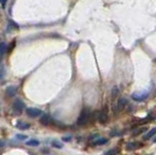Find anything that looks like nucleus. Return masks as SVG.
Listing matches in <instances>:
<instances>
[{"mask_svg":"<svg viewBox=\"0 0 156 155\" xmlns=\"http://www.w3.org/2000/svg\"><path fill=\"white\" fill-rule=\"evenodd\" d=\"M90 118V112L88 109H83L82 112L80 113L79 117H78V119H77V124L79 125V126H83V125H85L87 123V121L89 120Z\"/></svg>","mask_w":156,"mask_h":155,"instance_id":"f257e3e1","label":"nucleus"},{"mask_svg":"<svg viewBox=\"0 0 156 155\" xmlns=\"http://www.w3.org/2000/svg\"><path fill=\"white\" fill-rule=\"evenodd\" d=\"M98 118H99V122L101 124H105L108 121V110H107V107L105 106L103 109L101 110Z\"/></svg>","mask_w":156,"mask_h":155,"instance_id":"f03ea898","label":"nucleus"},{"mask_svg":"<svg viewBox=\"0 0 156 155\" xmlns=\"http://www.w3.org/2000/svg\"><path fill=\"white\" fill-rule=\"evenodd\" d=\"M26 112L29 117L35 118V117L40 116V114L42 113V111L40 109H38V108H35V107H29V108H26Z\"/></svg>","mask_w":156,"mask_h":155,"instance_id":"7ed1b4c3","label":"nucleus"},{"mask_svg":"<svg viewBox=\"0 0 156 155\" xmlns=\"http://www.w3.org/2000/svg\"><path fill=\"white\" fill-rule=\"evenodd\" d=\"M147 97H148V93H134L132 95V98L133 100H136V101H143V100H146Z\"/></svg>","mask_w":156,"mask_h":155,"instance_id":"20e7f679","label":"nucleus"},{"mask_svg":"<svg viewBox=\"0 0 156 155\" xmlns=\"http://www.w3.org/2000/svg\"><path fill=\"white\" fill-rule=\"evenodd\" d=\"M23 107H25V104L22 103L21 100H15V103L13 104V109L18 113H21L23 109Z\"/></svg>","mask_w":156,"mask_h":155,"instance_id":"39448f33","label":"nucleus"},{"mask_svg":"<svg viewBox=\"0 0 156 155\" xmlns=\"http://www.w3.org/2000/svg\"><path fill=\"white\" fill-rule=\"evenodd\" d=\"M127 100L126 99H124V98H121L120 100H118L117 103V106H116V111H121V110L124 109V107L126 106V104H127Z\"/></svg>","mask_w":156,"mask_h":155,"instance_id":"423d86ee","label":"nucleus"},{"mask_svg":"<svg viewBox=\"0 0 156 155\" xmlns=\"http://www.w3.org/2000/svg\"><path fill=\"white\" fill-rule=\"evenodd\" d=\"M17 91H18V87L16 86H10L6 89V95L8 97H13L15 96L17 93Z\"/></svg>","mask_w":156,"mask_h":155,"instance_id":"0eeeda50","label":"nucleus"},{"mask_svg":"<svg viewBox=\"0 0 156 155\" xmlns=\"http://www.w3.org/2000/svg\"><path fill=\"white\" fill-rule=\"evenodd\" d=\"M17 128L20 130H29L30 128V124L23 121H18L17 122Z\"/></svg>","mask_w":156,"mask_h":155,"instance_id":"6e6552de","label":"nucleus"},{"mask_svg":"<svg viewBox=\"0 0 156 155\" xmlns=\"http://www.w3.org/2000/svg\"><path fill=\"white\" fill-rule=\"evenodd\" d=\"M50 122H51V118H50V116L47 115V114H44V115L40 118V123H41L43 126H48V125L50 124Z\"/></svg>","mask_w":156,"mask_h":155,"instance_id":"1a4fd4ad","label":"nucleus"},{"mask_svg":"<svg viewBox=\"0 0 156 155\" xmlns=\"http://www.w3.org/2000/svg\"><path fill=\"white\" fill-rule=\"evenodd\" d=\"M140 144V143H138V142H130V143H128L127 144V148L129 150H135V149H137Z\"/></svg>","mask_w":156,"mask_h":155,"instance_id":"9d476101","label":"nucleus"},{"mask_svg":"<svg viewBox=\"0 0 156 155\" xmlns=\"http://www.w3.org/2000/svg\"><path fill=\"white\" fill-rule=\"evenodd\" d=\"M7 50V45L5 42L0 43V58H2V56L5 54V52Z\"/></svg>","mask_w":156,"mask_h":155,"instance_id":"9b49d317","label":"nucleus"},{"mask_svg":"<svg viewBox=\"0 0 156 155\" xmlns=\"http://www.w3.org/2000/svg\"><path fill=\"white\" fill-rule=\"evenodd\" d=\"M26 143L29 146H39L40 142H39L37 139H29V142H26Z\"/></svg>","mask_w":156,"mask_h":155,"instance_id":"f8f14e48","label":"nucleus"},{"mask_svg":"<svg viewBox=\"0 0 156 155\" xmlns=\"http://www.w3.org/2000/svg\"><path fill=\"white\" fill-rule=\"evenodd\" d=\"M118 153H119V148H113L105 152V155H117Z\"/></svg>","mask_w":156,"mask_h":155,"instance_id":"ddd939ff","label":"nucleus"},{"mask_svg":"<svg viewBox=\"0 0 156 155\" xmlns=\"http://www.w3.org/2000/svg\"><path fill=\"white\" fill-rule=\"evenodd\" d=\"M154 134H155V128H153V129L150 130L149 132L147 133L145 136L143 137V139H150L151 137L154 136Z\"/></svg>","mask_w":156,"mask_h":155,"instance_id":"4468645a","label":"nucleus"},{"mask_svg":"<svg viewBox=\"0 0 156 155\" xmlns=\"http://www.w3.org/2000/svg\"><path fill=\"white\" fill-rule=\"evenodd\" d=\"M107 142H108L107 139H98V141H96V142H94V144H96V146H102V144H105Z\"/></svg>","mask_w":156,"mask_h":155,"instance_id":"2eb2a0df","label":"nucleus"},{"mask_svg":"<svg viewBox=\"0 0 156 155\" xmlns=\"http://www.w3.org/2000/svg\"><path fill=\"white\" fill-rule=\"evenodd\" d=\"M118 94H119V89H118L117 87H114L112 89V98H113V99L116 98L118 96Z\"/></svg>","mask_w":156,"mask_h":155,"instance_id":"dca6fc26","label":"nucleus"},{"mask_svg":"<svg viewBox=\"0 0 156 155\" xmlns=\"http://www.w3.org/2000/svg\"><path fill=\"white\" fill-rule=\"evenodd\" d=\"M53 146L54 147H58V148H62V144H60V143H57V142H53Z\"/></svg>","mask_w":156,"mask_h":155,"instance_id":"f3484780","label":"nucleus"},{"mask_svg":"<svg viewBox=\"0 0 156 155\" xmlns=\"http://www.w3.org/2000/svg\"><path fill=\"white\" fill-rule=\"evenodd\" d=\"M17 138L20 139H26V136H22V135H17Z\"/></svg>","mask_w":156,"mask_h":155,"instance_id":"a211bd4d","label":"nucleus"},{"mask_svg":"<svg viewBox=\"0 0 156 155\" xmlns=\"http://www.w3.org/2000/svg\"><path fill=\"white\" fill-rule=\"evenodd\" d=\"M6 2H7V0H0V3L3 6V8L5 7V5H6Z\"/></svg>","mask_w":156,"mask_h":155,"instance_id":"6ab92c4d","label":"nucleus"},{"mask_svg":"<svg viewBox=\"0 0 156 155\" xmlns=\"http://www.w3.org/2000/svg\"><path fill=\"white\" fill-rule=\"evenodd\" d=\"M63 141H64V142H68V141H70V139H71V137H67V138H63Z\"/></svg>","mask_w":156,"mask_h":155,"instance_id":"aec40b11","label":"nucleus"}]
</instances>
